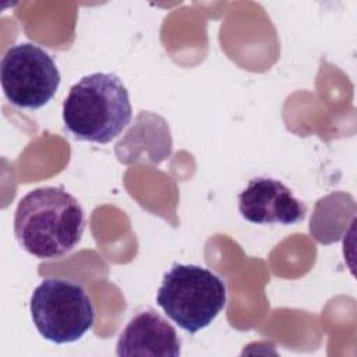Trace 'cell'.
Instances as JSON below:
<instances>
[{"instance_id": "2", "label": "cell", "mask_w": 357, "mask_h": 357, "mask_svg": "<svg viewBox=\"0 0 357 357\" xmlns=\"http://www.w3.org/2000/svg\"><path fill=\"white\" fill-rule=\"evenodd\" d=\"M131 116L128 91L112 73L82 77L63 103L64 127L79 141L109 144L127 128Z\"/></svg>"}, {"instance_id": "5", "label": "cell", "mask_w": 357, "mask_h": 357, "mask_svg": "<svg viewBox=\"0 0 357 357\" xmlns=\"http://www.w3.org/2000/svg\"><path fill=\"white\" fill-rule=\"evenodd\" d=\"M0 82L10 103L33 110L54 96L60 71L53 57L40 46L17 43L0 60Z\"/></svg>"}, {"instance_id": "4", "label": "cell", "mask_w": 357, "mask_h": 357, "mask_svg": "<svg viewBox=\"0 0 357 357\" xmlns=\"http://www.w3.org/2000/svg\"><path fill=\"white\" fill-rule=\"evenodd\" d=\"M29 308L39 335L57 344L81 339L95 321V308L85 289L68 279L42 280L32 291Z\"/></svg>"}, {"instance_id": "3", "label": "cell", "mask_w": 357, "mask_h": 357, "mask_svg": "<svg viewBox=\"0 0 357 357\" xmlns=\"http://www.w3.org/2000/svg\"><path fill=\"white\" fill-rule=\"evenodd\" d=\"M165 314L188 333L209 326L226 304V284L199 265L173 264L156 293Z\"/></svg>"}, {"instance_id": "6", "label": "cell", "mask_w": 357, "mask_h": 357, "mask_svg": "<svg viewBox=\"0 0 357 357\" xmlns=\"http://www.w3.org/2000/svg\"><path fill=\"white\" fill-rule=\"evenodd\" d=\"M240 215L254 225H296L305 218L301 204L282 181L254 177L238 194Z\"/></svg>"}, {"instance_id": "1", "label": "cell", "mask_w": 357, "mask_h": 357, "mask_svg": "<svg viewBox=\"0 0 357 357\" xmlns=\"http://www.w3.org/2000/svg\"><path fill=\"white\" fill-rule=\"evenodd\" d=\"M85 215L61 187H39L25 194L15 209L14 234L20 245L40 259L70 252L81 240Z\"/></svg>"}, {"instance_id": "7", "label": "cell", "mask_w": 357, "mask_h": 357, "mask_svg": "<svg viewBox=\"0 0 357 357\" xmlns=\"http://www.w3.org/2000/svg\"><path fill=\"white\" fill-rule=\"evenodd\" d=\"M180 346L176 329L155 310H145L131 318L120 333L116 354L177 357Z\"/></svg>"}]
</instances>
